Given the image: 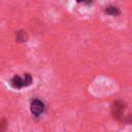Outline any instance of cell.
Returning a JSON list of instances; mask_svg holds the SVG:
<instances>
[{
    "label": "cell",
    "instance_id": "cell-1",
    "mask_svg": "<svg viewBox=\"0 0 132 132\" xmlns=\"http://www.w3.org/2000/svg\"><path fill=\"white\" fill-rule=\"evenodd\" d=\"M32 82V77L29 73H26L24 77H21L19 75H14L10 81V85L14 88V89H21L23 87H27L29 85H31Z\"/></svg>",
    "mask_w": 132,
    "mask_h": 132
},
{
    "label": "cell",
    "instance_id": "cell-2",
    "mask_svg": "<svg viewBox=\"0 0 132 132\" xmlns=\"http://www.w3.org/2000/svg\"><path fill=\"white\" fill-rule=\"evenodd\" d=\"M126 109V104L123 101H117L111 107V113L116 120H121Z\"/></svg>",
    "mask_w": 132,
    "mask_h": 132
},
{
    "label": "cell",
    "instance_id": "cell-3",
    "mask_svg": "<svg viewBox=\"0 0 132 132\" xmlns=\"http://www.w3.org/2000/svg\"><path fill=\"white\" fill-rule=\"evenodd\" d=\"M44 110V104L42 101L38 100V99H35L32 101L31 103V112L34 114V116H39L43 112Z\"/></svg>",
    "mask_w": 132,
    "mask_h": 132
},
{
    "label": "cell",
    "instance_id": "cell-4",
    "mask_svg": "<svg viewBox=\"0 0 132 132\" xmlns=\"http://www.w3.org/2000/svg\"><path fill=\"white\" fill-rule=\"evenodd\" d=\"M105 12L107 14H110V15H118V14H120V10L116 6H109V7H107L105 9Z\"/></svg>",
    "mask_w": 132,
    "mask_h": 132
},
{
    "label": "cell",
    "instance_id": "cell-5",
    "mask_svg": "<svg viewBox=\"0 0 132 132\" xmlns=\"http://www.w3.org/2000/svg\"><path fill=\"white\" fill-rule=\"evenodd\" d=\"M16 40L19 42H24L27 40V33L24 32V31H20L18 34H16Z\"/></svg>",
    "mask_w": 132,
    "mask_h": 132
},
{
    "label": "cell",
    "instance_id": "cell-6",
    "mask_svg": "<svg viewBox=\"0 0 132 132\" xmlns=\"http://www.w3.org/2000/svg\"><path fill=\"white\" fill-rule=\"evenodd\" d=\"M6 129V121L4 119H0V131H4Z\"/></svg>",
    "mask_w": 132,
    "mask_h": 132
},
{
    "label": "cell",
    "instance_id": "cell-7",
    "mask_svg": "<svg viewBox=\"0 0 132 132\" xmlns=\"http://www.w3.org/2000/svg\"><path fill=\"white\" fill-rule=\"evenodd\" d=\"M78 3H80V2H86V1H89V0H76Z\"/></svg>",
    "mask_w": 132,
    "mask_h": 132
}]
</instances>
